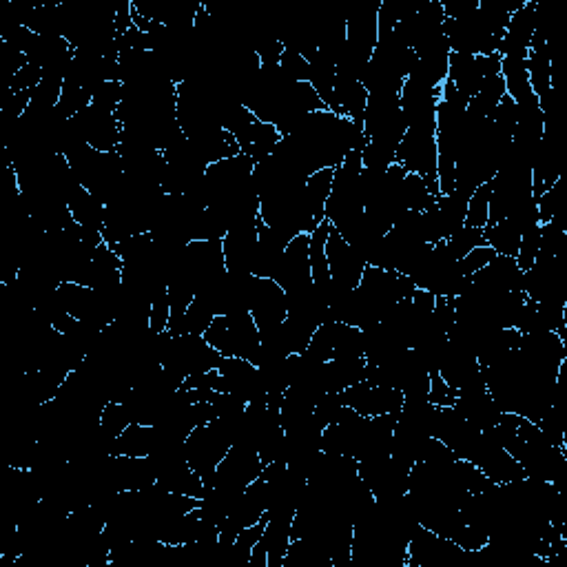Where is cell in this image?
I'll use <instances>...</instances> for the list:
<instances>
[{
	"label": "cell",
	"instance_id": "1",
	"mask_svg": "<svg viewBox=\"0 0 567 567\" xmlns=\"http://www.w3.org/2000/svg\"><path fill=\"white\" fill-rule=\"evenodd\" d=\"M204 339L222 357H240L255 364L260 355V328L253 322L251 313L218 315L206 328Z\"/></svg>",
	"mask_w": 567,
	"mask_h": 567
},
{
	"label": "cell",
	"instance_id": "2",
	"mask_svg": "<svg viewBox=\"0 0 567 567\" xmlns=\"http://www.w3.org/2000/svg\"><path fill=\"white\" fill-rule=\"evenodd\" d=\"M222 359L224 357L206 342L204 335L182 333L169 337L167 348H164L162 355V366L187 379L191 375L218 370Z\"/></svg>",
	"mask_w": 567,
	"mask_h": 567
},
{
	"label": "cell",
	"instance_id": "3",
	"mask_svg": "<svg viewBox=\"0 0 567 567\" xmlns=\"http://www.w3.org/2000/svg\"><path fill=\"white\" fill-rule=\"evenodd\" d=\"M231 446L233 443L220 419H213L211 424L195 428L184 441V457H187L191 470L206 483V488L211 486L213 474Z\"/></svg>",
	"mask_w": 567,
	"mask_h": 567
},
{
	"label": "cell",
	"instance_id": "4",
	"mask_svg": "<svg viewBox=\"0 0 567 567\" xmlns=\"http://www.w3.org/2000/svg\"><path fill=\"white\" fill-rule=\"evenodd\" d=\"M437 125L410 127L399 142L395 162L401 164L408 173H417L428 182L432 193L439 198V180H437Z\"/></svg>",
	"mask_w": 567,
	"mask_h": 567
},
{
	"label": "cell",
	"instance_id": "5",
	"mask_svg": "<svg viewBox=\"0 0 567 567\" xmlns=\"http://www.w3.org/2000/svg\"><path fill=\"white\" fill-rule=\"evenodd\" d=\"M443 32L448 36V45L452 54H466V56H492L499 54L501 36L492 32L488 20L483 18L481 9L477 7L470 14H463L459 18H446L443 23Z\"/></svg>",
	"mask_w": 567,
	"mask_h": 567
},
{
	"label": "cell",
	"instance_id": "6",
	"mask_svg": "<svg viewBox=\"0 0 567 567\" xmlns=\"http://www.w3.org/2000/svg\"><path fill=\"white\" fill-rule=\"evenodd\" d=\"M359 479L373 492L375 501L401 497L410 486V466L397 457H379L359 463Z\"/></svg>",
	"mask_w": 567,
	"mask_h": 567
},
{
	"label": "cell",
	"instance_id": "7",
	"mask_svg": "<svg viewBox=\"0 0 567 567\" xmlns=\"http://www.w3.org/2000/svg\"><path fill=\"white\" fill-rule=\"evenodd\" d=\"M359 293L375 306V311L384 319V315L393 308L397 302L408 300L415 293V284L410 282V277L401 275L397 271H384V268H373L366 266L359 282Z\"/></svg>",
	"mask_w": 567,
	"mask_h": 567
},
{
	"label": "cell",
	"instance_id": "8",
	"mask_svg": "<svg viewBox=\"0 0 567 567\" xmlns=\"http://www.w3.org/2000/svg\"><path fill=\"white\" fill-rule=\"evenodd\" d=\"M439 375L450 386L457 399L488 390L486 370L479 364V359L472 353H466V350H459L450 344L446 346V353H443Z\"/></svg>",
	"mask_w": 567,
	"mask_h": 567
},
{
	"label": "cell",
	"instance_id": "9",
	"mask_svg": "<svg viewBox=\"0 0 567 567\" xmlns=\"http://www.w3.org/2000/svg\"><path fill=\"white\" fill-rule=\"evenodd\" d=\"M218 393L233 395L244 404L266 401V388L257 368L249 359L224 357L218 366Z\"/></svg>",
	"mask_w": 567,
	"mask_h": 567
},
{
	"label": "cell",
	"instance_id": "10",
	"mask_svg": "<svg viewBox=\"0 0 567 567\" xmlns=\"http://www.w3.org/2000/svg\"><path fill=\"white\" fill-rule=\"evenodd\" d=\"M264 463L257 455V450L244 448V446H231L226 457L220 461L218 470L213 474V481L209 488H226L242 492L249 488L253 481L262 477Z\"/></svg>",
	"mask_w": 567,
	"mask_h": 567
},
{
	"label": "cell",
	"instance_id": "11",
	"mask_svg": "<svg viewBox=\"0 0 567 567\" xmlns=\"http://www.w3.org/2000/svg\"><path fill=\"white\" fill-rule=\"evenodd\" d=\"M342 399L348 408H353L362 417H379V415H399L404 406V395L395 388H386L373 384V381L362 379L350 388L342 390Z\"/></svg>",
	"mask_w": 567,
	"mask_h": 567
},
{
	"label": "cell",
	"instance_id": "12",
	"mask_svg": "<svg viewBox=\"0 0 567 567\" xmlns=\"http://www.w3.org/2000/svg\"><path fill=\"white\" fill-rule=\"evenodd\" d=\"M468 461L474 463V466L486 474L492 483H497V486L525 479V472L517 463V459L503 446H499L497 441H492L486 432H481L477 446H474Z\"/></svg>",
	"mask_w": 567,
	"mask_h": 567
},
{
	"label": "cell",
	"instance_id": "13",
	"mask_svg": "<svg viewBox=\"0 0 567 567\" xmlns=\"http://www.w3.org/2000/svg\"><path fill=\"white\" fill-rule=\"evenodd\" d=\"M288 313L286 291L275 280L255 277L251 286V317L260 331L284 324Z\"/></svg>",
	"mask_w": 567,
	"mask_h": 567
},
{
	"label": "cell",
	"instance_id": "14",
	"mask_svg": "<svg viewBox=\"0 0 567 567\" xmlns=\"http://www.w3.org/2000/svg\"><path fill=\"white\" fill-rule=\"evenodd\" d=\"M432 437L439 439L441 443H446L459 459L468 461L481 437V430H477L470 421L463 419L455 410V406H450V408H437Z\"/></svg>",
	"mask_w": 567,
	"mask_h": 567
},
{
	"label": "cell",
	"instance_id": "15",
	"mask_svg": "<svg viewBox=\"0 0 567 567\" xmlns=\"http://www.w3.org/2000/svg\"><path fill=\"white\" fill-rule=\"evenodd\" d=\"M82 138L96 151H116L122 140V127L116 113L89 105L74 118Z\"/></svg>",
	"mask_w": 567,
	"mask_h": 567
},
{
	"label": "cell",
	"instance_id": "16",
	"mask_svg": "<svg viewBox=\"0 0 567 567\" xmlns=\"http://www.w3.org/2000/svg\"><path fill=\"white\" fill-rule=\"evenodd\" d=\"M326 260L328 268H331L333 282L339 288H350V291H353V288H357L359 282H362L366 262L335 229H331V235H328Z\"/></svg>",
	"mask_w": 567,
	"mask_h": 567
},
{
	"label": "cell",
	"instance_id": "17",
	"mask_svg": "<svg viewBox=\"0 0 567 567\" xmlns=\"http://www.w3.org/2000/svg\"><path fill=\"white\" fill-rule=\"evenodd\" d=\"M273 280L280 284L284 291H293L313 282L311 273V235H297L288 242L284 251V260L280 264V271L275 273Z\"/></svg>",
	"mask_w": 567,
	"mask_h": 567
},
{
	"label": "cell",
	"instance_id": "18",
	"mask_svg": "<svg viewBox=\"0 0 567 567\" xmlns=\"http://www.w3.org/2000/svg\"><path fill=\"white\" fill-rule=\"evenodd\" d=\"M536 29V0H525V5L510 16L505 29L499 56L501 58H525L530 51Z\"/></svg>",
	"mask_w": 567,
	"mask_h": 567
},
{
	"label": "cell",
	"instance_id": "19",
	"mask_svg": "<svg viewBox=\"0 0 567 567\" xmlns=\"http://www.w3.org/2000/svg\"><path fill=\"white\" fill-rule=\"evenodd\" d=\"M257 240H260L257 222L233 226V229L226 233V237L222 240L226 271L251 273V262H253V253L257 249Z\"/></svg>",
	"mask_w": 567,
	"mask_h": 567
},
{
	"label": "cell",
	"instance_id": "20",
	"mask_svg": "<svg viewBox=\"0 0 567 567\" xmlns=\"http://www.w3.org/2000/svg\"><path fill=\"white\" fill-rule=\"evenodd\" d=\"M528 78L534 96L543 100L554 89V58L550 49V40L534 29V38L528 56H525Z\"/></svg>",
	"mask_w": 567,
	"mask_h": 567
},
{
	"label": "cell",
	"instance_id": "21",
	"mask_svg": "<svg viewBox=\"0 0 567 567\" xmlns=\"http://www.w3.org/2000/svg\"><path fill=\"white\" fill-rule=\"evenodd\" d=\"M377 9L379 5L359 7L346 18V45L364 60H370L379 40Z\"/></svg>",
	"mask_w": 567,
	"mask_h": 567
},
{
	"label": "cell",
	"instance_id": "22",
	"mask_svg": "<svg viewBox=\"0 0 567 567\" xmlns=\"http://www.w3.org/2000/svg\"><path fill=\"white\" fill-rule=\"evenodd\" d=\"M257 231H260V240H257V249L253 253L251 275L273 280L275 273L280 271L288 240L282 233H277L275 229H271V226H266L262 218L257 220Z\"/></svg>",
	"mask_w": 567,
	"mask_h": 567
},
{
	"label": "cell",
	"instance_id": "23",
	"mask_svg": "<svg viewBox=\"0 0 567 567\" xmlns=\"http://www.w3.org/2000/svg\"><path fill=\"white\" fill-rule=\"evenodd\" d=\"M490 56H466V54H452L448 58V80L455 85L461 96L468 100L479 94L483 76L488 69Z\"/></svg>",
	"mask_w": 567,
	"mask_h": 567
},
{
	"label": "cell",
	"instance_id": "24",
	"mask_svg": "<svg viewBox=\"0 0 567 567\" xmlns=\"http://www.w3.org/2000/svg\"><path fill=\"white\" fill-rule=\"evenodd\" d=\"M189 144L193 147V151L198 153V158L206 164V167H211V164L226 160V158H233V156H240V144L233 138V133H229L222 127H215L209 129L204 133H198V136L187 138Z\"/></svg>",
	"mask_w": 567,
	"mask_h": 567
},
{
	"label": "cell",
	"instance_id": "25",
	"mask_svg": "<svg viewBox=\"0 0 567 567\" xmlns=\"http://www.w3.org/2000/svg\"><path fill=\"white\" fill-rule=\"evenodd\" d=\"M455 410L463 419L470 421V424L481 432H486V430L497 426L501 415H503L499 406L494 404V399H492L488 390H483V393L468 395V397H459L455 401Z\"/></svg>",
	"mask_w": 567,
	"mask_h": 567
},
{
	"label": "cell",
	"instance_id": "26",
	"mask_svg": "<svg viewBox=\"0 0 567 567\" xmlns=\"http://www.w3.org/2000/svg\"><path fill=\"white\" fill-rule=\"evenodd\" d=\"M366 379V359H331L322 366L324 393H342L357 381Z\"/></svg>",
	"mask_w": 567,
	"mask_h": 567
},
{
	"label": "cell",
	"instance_id": "27",
	"mask_svg": "<svg viewBox=\"0 0 567 567\" xmlns=\"http://www.w3.org/2000/svg\"><path fill=\"white\" fill-rule=\"evenodd\" d=\"M401 118L404 116H401L399 94H368L364 111V136H373V133L395 125Z\"/></svg>",
	"mask_w": 567,
	"mask_h": 567
},
{
	"label": "cell",
	"instance_id": "28",
	"mask_svg": "<svg viewBox=\"0 0 567 567\" xmlns=\"http://www.w3.org/2000/svg\"><path fill=\"white\" fill-rule=\"evenodd\" d=\"M293 541V519H266L260 545L268 554V567H282L288 545Z\"/></svg>",
	"mask_w": 567,
	"mask_h": 567
},
{
	"label": "cell",
	"instance_id": "29",
	"mask_svg": "<svg viewBox=\"0 0 567 567\" xmlns=\"http://www.w3.org/2000/svg\"><path fill=\"white\" fill-rule=\"evenodd\" d=\"M71 215H74V222L80 226H85L89 231H105V218H107V206L102 202L98 195L87 191L85 187H80L78 193L74 195V200L69 202Z\"/></svg>",
	"mask_w": 567,
	"mask_h": 567
},
{
	"label": "cell",
	"instance_id": "30",
	"mask_svg": "<svg viewBox=\"0 0 567 567\" xmlns=\"http://www.w3.org/2000/svg\"><path fill=\"white\" fill-rule=\"evenodd\" d=\"M156 441H158V428L156 426L131 424L116 439V450H113V455L151 457L153 448H156Z\"/></svg>",
	"mask_w": 567,
	"mask_h": 567
},
{
	"label": "cell",
	"instance_id": "31",
	"mask_svg": "<svg viewBox=\"0 0 567 567\" xmlns=\"http://www.w3.org/2000/svg\"><path fill=\"white\" fill-rule=\"evenodd\" d=\"M437 211L443 226V237L455 235L459 229L466 226V213H468V195L461 191H452L448 195H439L437 198Z\"/></svg>",
	"mask_w": 567,
	"mask_h": 567
},
{
	"label": "cell",
	"instance_id": "32",
	"mask_svg": "<svg viewBox=\"0 0 567 567\" xmlns=\"http://www.w3.org/2000/svg\"><path fill=\"white\" fill-rule=\"evenodd\" d=\"M333 178H335V169H319L311 175V178H306L304 198L308 206H311V213L315 215L317 222L326 220V202L328 195L333 191Z\"/></svg>",
	"mask_w": 567,
	"mask_h": 567
},
{
	"label": "cell",
	"instance_id": "33",
	"mask_svg": "<svg viewBox=\"0 0 567 567\" xmlns=\"http://www.w3.org/2000/svg\"><path fill=\"white\" fill-rule=\"evenodd\" d=\"M333 224L324 220L317 229L311 233V273H313V282L317 286H333V277H331V268H328V260H326V242L328 235H331Z\"/></svg>",
	"mask_w": 567,
	"mask_h": 567
},
{
	"label": "cell",
	"instance_id": "34",
	"mask_svg": "<svg viewBox=\"0 0 567 567\" xmlns=\"http://www.w3.org/2000/svg\"><path fill=\"white\" fill-rule=\"evenodd\" d=\"M501 76L505 80V91L514 102H523L534 96L525 58H501Z\"/></svg>",
	"mask_w": 567,
	"mask_h": 567
},
{
	"label": "cell",
	"instance_id": "35",
	"mask_svg": "<svg viewBox=\"0 0 567 567\" xmlns=\"http://www.w3.org/2000/svg\"><path fill=\"white\" fill-rule=\"evenodd\" d=\"M483 237H486V244L490 246V249H494L497 255L517 257L519 246H521V233L514 229L508 220L488 224L486 229H483Z\"/></svg>",
	"mask_w": 567,
	"mask_h": 567
},
{
	"label": "cell",
	"instance_id": "36",
	"mask_svg": "<svg viewBox=\"0 0 567 567\" xmlns=\"http://www.w3.org/2000/svg\"><path fill=\"white\" fill-rule=\"evenodd\" d=\"M355 357H364V331L357 326L337 322L333 359H355Z\"/></svg>",
	"mask_w": 567,
	"mask_h": 567
},
{
	"label": "cell",
	"instance_id": "37",
	"mask_svg": "<svg viewBox=\"0 0 567 567\" xmlns=\"http://www.w3.org/2000/svg\"><path fill=\"white\" fill-rule=\"evenodd\" d=\"M404 195H406L408 211H419L421 213V211H426V209H430V206L437 204V195L432 193V189L428 187V182L417 173H406Z\"/></svg>",
	"mask_w": 567,
	"mask_h": 567
},
{
	"label": "cell",
	"instance_id": "38",
	"mask_svg": "<svg viewBox=\"0 0 567 567\" xmlns=\"http://www.w3.org/2000/svg\"><path fill=\"white\" fill-rule=\"evenodd\" d=\"M335 337H337V322H324L315 331L306 353L313 355L317 362H331L335 355Z\"/></svg>",
	"mask_w": 567,
	"mask_h": 567
},
{
	"label": "cell",
	"instance_id": "39",
	"mask_svg": "<svg viewBox=\"0 0 567 567\" xmlns=\"http://www.w3.org/2000/svg\"><path fill=\"white\" fill-rule=\"evenodd\" d=\"M483 244H486V237H483V229H477V226H463V229H459L455 235H450L446 240L448 251L457 262L461 257H466L472 249H477V246Z\"/></svg>",
	"mask_w": 567,
	"mask_h": 567
},
{
	"label": "cell",
	"instance_id": "40",
	"mask_svg": "<svg viewBox=\"0 0 567 567\" xmlns=\"http://www.w3.org/2000/svg\"><path fill=\"white\" fill-rule=\"evenodd\" d=\"M490 218V182L481 184L468 198V213H466V226H477V229H486Z\"/></svg>",
	"mask_w": 567,
	"mask_h": 567
},
{
	"label": "cell",
	"instance_id": "41",
	"mask_svg": "<svg viewBox=\"0 0 567 567\" xmlns=\"http://www.w3.org/2000/svg\"><path fill=\"white\" fill-rule=\"evenodd\" d=\"M133 424L129 408L122 404V401H109L100 415V426L105 428L111 437H120L129 426Z\"/></svg>",
	"mask_w": 567,
	"mask_h": 567
},
{
	"label": "cell",
	"instance_id": "42",
	"mask_svg": "<svg viewBox=\"0 0 567 567\" xmlns=\"http://www.w3.org/2000/svg\"><path fill=\"white\" fill-rule=\"evenodd\" d=\"M539 249H541V224L532 226L530 231H525L521 235V246H519V253H517V257H514V260H517V264H519L523 273L534 264L536 255H539Z\"/></svg>",
	"mask_w": 567,
	"mask_h": 567
},
{
	"label": "cell",
	"instance_id": "43",
	"mask_svg": "<svg viewBox=\"0 0 567 567\" xmlns=\"http://www.w3.org/2000/svg\"><path fill=\"white\" fill-rule=\"evenodd\" d=\"M457 472L461 477L463 488H466L468 492H486L492 486H497V483H492L486 474H483L477 466H474V463L466 459H457Z\"/></svg>",
	"mask_w": 567,
	"mask_h": 567
},
{
	"label": "cell",
	"instance_id": "44",
	"mask_svg": "<svg viewBox=\"0 0 567 567\" xmlns=\"http://www.w3.org/2000/svg\"><path fill=\"white\" fill-rule=\"evenodd\" d=\"M122 100H125V87H122V82L109 80L96 89L94 98H91V105L116 113V109L122 105Z\"/></svg>",
	"mask_w": 567,
	"mask_h": 567
},
{
	"label": "cell",
	"instance_id": "45",
	"mask_svg": "<svg viewBox=\"0 0 567 567\" xmlns=\"http://www.w3.org/2000/svg\"><path fill=\"white\" fill-rule=\"evenodd\" d=\"M280 69L291 82H308V78H311V63H308V60L302 58L300 54H293V51H288V49H284Z\"/></svg>",
	"mask_w": 567,
	"mask_h": 567
},
{
	"label": "cell",
	"instance_id": "46",
	"mask_svg": "<svg viewBox=\"0 0 567 567\" xmlns=\"http://www.w3.org/2000/svg\"><path fill=\"white\" fill-rule=\"evenodd\" d=\"M517 118H519L517 102H514L508 94L503 96V100L499 102L497 109H494L492 116H490V120L494 122V127H499L503 133H508V136H512L514 127H517Z\"/></svg>",
	"mask_w": 567,
	"mask_h": 567
},
{
	"label": "cell",
	"instance_id": "47",
	"mask_svg": "<svg viewBox=\"0 0 567 567\" xmlns=\"http://www.w3.org/2000/svg\"><path fill=\"white\" fill-rule=\"evenodd\" d=\"M494 257H497V253H494V249H490L488 244L477 246V249H472L466 257H461L459 271H461L463 277H470L477 271H481L483 266H488L494 260Z\"/></svg>",
	"mask_w": 567,
	"mask_h": 567
},
{
	"label": "cell",
	"instance_id": "48",
	"mask_svg": "<svg viewBox=\"0 0 567 567\" xmlns=\"http://www.w3.org/2000/svg\"><path fill=\"white\" fill-rule=\"evenodd\" d=\"M255 54L260 58L262 67H275L280 65L282 54H284V45L280 38H260L255 43Z\"/></svg>",
	"mask_w": 567,
	"mask_h": 567
},
{
	"label": "cell",
	"instance_id": "49",
	"mask_svg": "<svg viewBox=\"0 0 567 567\" xmlns=\"http://www.w3.org/2000/svg\"><path fill=\"white\" fill-rule=\"evenodd\" d=\"M428 401L432 406L437 408H450L455 406V393H452L450 386L443 381V377L439 373H432L430 375V390H428Z\"/></svg>",
	"mask_w": 567,
	"mask_h": 567
},
{
	"label": "cell",
	"instance_id": "50",
	"mask_svg": "<svg viewBox=\"0 0 567 567\" xmlns=\"http://www.w3.org/2000/svg\"><path fill=\"white\" fill-rule=\"evenodd\" d=\"M169 319H171V304H169V295L162 293L158 295L156 300L151 302V315H149V328L156 333H164L169 328Z\"/></svg>",
	"mask_w": 567,
	"mask_h": 567
},
{
	"label": "cell",
	"instance_id": "51",
	"mask_svg": "<svg viewBox=\"0 0 567 567\" xmlns=\"http://www.w3.org/2000/svg\"><path fill=\"white\" fill-rule=\"evenodd\" d=\"M40 80H43V69L32 65V63H27L14 76L9 89H12V94H20V91H34L40 85Z\"/></svg>",
	"mask_w": 567,
	"mask_h": 567
},
{
	"label": "cell",
	"instance_id": "52",
	"mask_svg": "<svg viewBox=\"0 0 567 567\" xmlns=\"http://www.w3.org/2000/svg\"><path fill=\"white\" fill-rule=\"evenodd\" d=\"M452 541H455L461 550L479 552L483 545L488 543V534L477 530V528H472V525H463V528L455 536H452Z\"/></svg>",
	"mask_w": 567,
	"mask_h": 567
}]
</instances>
